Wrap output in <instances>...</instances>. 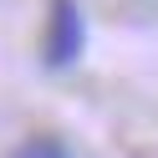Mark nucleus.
<instances>
[{
    "label": "nucleus",
    "instance_id": "obj_2",
    "mask_svg": "<svg viewBox=\"0 0 158 158\" xmlns=\"http://www.w3.org/2000/svg\"><path fill=\"white\" fill-rule=\"evenodd\" d=\"M10 158H77V153L61 143V138L36 133V138H26V143H15V148H10Z\"/></svg>",
    "mask_w": 158,
    "mask_h": 158
},
{
    "label": "nucleus",
    "instance_id": "obj_1",
    "mask_svg": "<svg viewBox=\"0 0 158 158\" xmlns=\"http://www.w3.org/2000/svg\"><path fill=\"white\" fill-rule=\"evenodd\" d=\"M82 46H87V26H82V10H77V0H51L41 61L51 66V72H66V66L82 56Z\"/></svg>",
    "mask_w": 158,
    "mask_h": 158
}]
</instances>
